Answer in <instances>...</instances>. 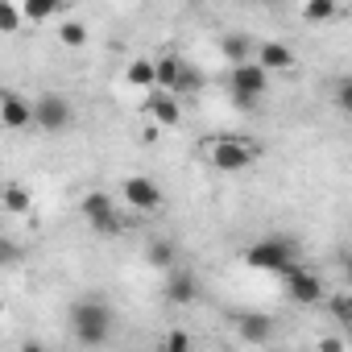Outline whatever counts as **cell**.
<instances>
[{"label":"cell","instance_id":"1","mask_svg":"<svg viewBox=\"0 0 352 352\" xmlns=\"http://www.w3.org/2000/svg\"><path fill=\"white\" fill-rule=\"evenodd\" d=\"M112 307L100 298V294H87L71 307V331L83 348H104L112 340Z\"/></svg>","mask_w":352,"mask_h":352},{"label":"cell","instance_id":"2","mask_svg":"<svg viewBox=\"0 0 352 352\" xmlns=\"http://www.w3.org/2000/svg\"><path fill=\"white\" fill-rule=\"evenodd\" d=\"M245 265L249 270H261V274H290L298 265V245L290 236L270 232V236H261V241H253L245 249Z\"/></svg>","mask_w":352,"mask_h":352},{"label":"cell","instance_id":"3","mask_svg":"<svg viewBox=\"0 0 352 352\" xmlns=\"http://www.w3.org/2000/svg\"><path fill=\"white\" fill-rule=\"evenodd\" d=\"M208 162L224 174H241L257 162V145H249L245 137H216L208 141Z\"/></svg>","mask_w":352,"mask_h":352},{"label":"cell","instance_id":"4","mask_svg":"<svg viewBox=\"0 0 352 352\" xmlns=\"http://www.w3.org/2000/svg\"><path fill=\"white\" fill-rule=\"evenodd\" d=\"M71 120H75V108H71V100L63 91H46V96L34 100V129H42V133H67Z\"/></svg>","mask_w":352,"mask_h":352},{"label":"cell","instance_id":"5","mask_svg":"<svg viewBox=\"0 0 352 352\" xmlns=\"http://www.w3.org/2000/svg\"><path fill=\"white\" fill-rule=\"evenodd\" d=\"M265 87H270V75H265L257 63H241V67L228 71V91H232V100H236L241 108H253V104L265 96Z\"/></svg>","mask_w":352,"mask_h":352},{"label":"cell","instance_id":"6","mask_svg":"<svg viewBox=\"0 0 352 352\" xmlns=\"http://www.w3.org/2000/svg\"><path fill=\"white\" fill-rule=\"evenodd\" d=\"M286 278V298L294 302V307H319L323 298H327V290H323V278L319 274H311V270H302V265H294L290 274H282Z\"/></svg>","mask_w":352,"mask_h":352},{"label":"cell","instance_id":"7","mask_svg":"<svg viewBox=\"0 0 352 352\" xmlns=\"http://www.w3.org/2000/svg\"><path fill=\"white\" fill-rule=\"evenodd\" d=\"M120 199H124L133 212L149 216V212L162 208V187H157L153 179H145V174H133V179H124V187H120Z\"/></svg>","mask_w":352,"mask_h":352},{"label":"cell","instance_id":"8","mask_svg":"<svg viewBox=\"0 0 352 352\" xmlns=\"http://www.w3.org/2000/svg\"><path fill=\"white\" fill-rule=\"evenodd\" d=\"M0 129L9 133L34 129V100H25L21 91H0Z\"/></svg>","mask_w":352,"mask_h":352},{"label":"cell","instance_id":"9","mask_svg":"<svg viewBox=\"0 0 352 352\" xmlns=\"http://www.w3.org/2000/svg\"><path fill=\"white\" fill-rule=\"evenodd\" d=\"M145 116L153 120V129H174L183 120V104L174 100L170 91H149V100H145Z\"/></svg>","mask_w":352,"mask_h":352},{"label":"cell","instance_id":"10","mask_svg":"<svg viewBox=\"0 0 352 352\" xmlns=\"http://www.w3.org/2000/svg\"><path fill=\"white\" fill-rule=\"evenodd\" d=\"M166 298H170L174 307H191V302L199 298V278H195L187 265H174L170 278H166Z\"/></svg>","mask_w":352,"mask_h":352},{"label":"cell","instance_id":"11","mask_svg":"<svg viewBox=\"0 0 352 352\" xmlns=\"http://www.w3.org/2000/svg\"><path fill=\"white\" fill-rule=\"evenodd\" d=\"M253 63L270 75V71H294V50L286 46V42H261L257 50H253Z\"/></svg>","mask_w":352,"mask_h":352},{"label":"cell","instance_id":"12","mask_svg":"<svg viewBox=\"0 0 352 352\" xmlns=\"http://www.w3.org/2000/svg\"><path fill=\"white\" fill-rule=\"evenodd\" d=\"M79 212H83V220L96 228V224H104V220H112V216H116V204H112V195H108V191H91V195L79 204Z\"/></svg>","mask_w":352,"mask_h":352},{"label":"cell","instance_id":"13","mask_svg":"<svg viewBox=\"0 0 352 352\" xmlns=\"http://www.w3.org/2000/svg\"><path fill=\"white\" fill-rule=\"evenodd\" d=\"M236 331H241L245 344H265V340L274 336V319L261 315V311H257V315H241V319H236Z\"/></svg>","mask_w":352,"mask_h":352},{"label":"cell","instance_id":"14","mask_svg":"<svg viewBox=\"0 0 352 352\" xmlns=\"http://www.w3.org/2000/svg\"><path fill=\"white\" fill-rule=\"evenodd\" d=\"M199 91H204V71H199L195 63H187V58H183V71H179V79H174L170 96L183 104V100H191V96H199Z\"/></svg>","mask_w":352,"mask_h":352},{"label":"cell","instance_id":"15","mask_svg":"<svg viewBox=\"0 0 352 352\" xmlns=\"http://www.w3.org/2000/svg\"><path fill=\"white\" fill-rule=\"evenodd\" d=\"M179 71H183V58H179V54L153 58V91H170L174 79H179Z\"/></svg>","mask_w":352,"mask_h":352},{"label":"cell","instance_id":"16","mask_svg":"<svg viewBox=\"0 0 352 352\" xmlns=\"http://www.w3.org/2000/svg\"><path fill=\"white\" fill-rule=\"evenodd\" d=\"M220 54H224L232 67L253 63V38H249V34H228V38L220 42Z\"/></svg>","mask_w":352,"mask_h":352},{"label":"cell","instance_id":"17","mask_svg":"<svg viewBox=\"0 0 352 352\" xmlns=\"http://www.w3.org/2000/svg\"><path fill=\"white\" fill-rule=\"evenodd\" d=\"M21 21H46V17H54V13H63L67 5L63 0H21Z\"/></svg>","mask_w":352,"mask_h":352},{"label":"cell","instance_id":"18","mask_svg":"<svg viewBox=\"0 0 352 352\" xmlns=\"http://www.w3.org/2000/svg\"><path fill=\"white\" fill-rule=\"evenodd\" d=\"M145 257H149V265H153V270H166V274H170V270H174V261H179V249H174L170 241H162V236H157V241H149Z\"/></svg>","mask_w":352,"mask_h":352},{"label":"cell","instance_id":"19","mask_svg":"<svg viewBox=\"0 0 352 352\" xmlns=\"http://www.w3.org/2000/svg\"><path fill=\"white\" fill-rule=\"evenodd\" d=\"M0 204H5V212L21 216V212H30V191H25L21 183H5V191H0Z\"/></svg>","mask_w":352,"mask_h":352},{"label":"cell","instance_id":"20","mask_svg":"<svg viewBox=\"0 0 352 352\" xmlns=\"http://www.w3.org/2000/svg\"><path fill=\"white\" fill-rule=\"evenodd\" d=\"M124 75H129V83H133V87H145V91H153V58H133Z\"/></svg>","mask_w":352,"mask_h":352},{"label":"cell","instance_id":"21","mask_svg":"<svg viewBox=\"0 0 352 352\" xmlns=\"http://www.w3.org/2000/svg\"><path fill=\"white\" fill-rule=\"evenodd\" d=\"M58 42L71 46V50L87 46V25H79V21H63V25H58Z\"/></svg>","mask_w":352,"mask_h":352},{"label":"cell","instance_id":"22","mask_svg":"<svg viewBox=\"0 0 352 352\" xmlns=\"http://www.w3.org/2000/svg\"><path fill=\"white\" fill-rule=\"evenodd\" d=\"M323 302L331 307V315H336V323H344V327L352 323V298H348V290H336V294H327Z\"/></svg>","mask_w":352,"mask_h":352},{"label":"cell","instance_id":"23","mask_svg":"<svg viewBox=\"0 0 352 352\" xmlns=\"http://www.w3.org/2000/svg\"><path fill=\"white\" fill-rule=\"evenodd\" d=\"M21 261H25V245L0 232V265H21Z\"/></svg>","mask_w":352,"mask_h":352},{"label":"cell","instance_id":"24","mask_svg":"<svg viewBox=\"0 0 352 352\" xmlns=\"http://www.w3.org/2000/svg\"><path fill=\"white\" fill-rule=\"evenodd\" d=\"M21 30V9L13 0H0V34H17Z\"/></svg>","mask_w":352,"mask_h":352},{"label":"cell","instance_id":"25","mask_svg":"<svg viewBox=\"0 0 352 352\" xmlns=\"http://www.w3.org/2000/svg\"><path fill=\"white\" fill-rule=\"evenodd\" d=\"M302 17H307V21H327V17H336V0H311V5L302 9Z\"/></svg>","mask_w":352,"mask_h":352},{"label":"cell","instance_id":"26","mask_svg":"<svg viewBox=\"0 0 352 352\" xmlns=\"http://www.w3.org/2000/svg\"><path fill=\"white\" fill-rule=\"evenodd\" d=\"M162 352H195V348H191V336H187V331L174 327V331L166 336V348H162Z\"/></svg>","mask_w":352,"mask_h":352},{"label":"cell","instance_id":"27","mask_svg":"<svg viewBox=\"0 0 352 352\" xmlns=\"http://www.w3.org/2000/svg\"><path fill=\"white\" fill-rule=\"evenodd\" d=\"M96 232H100V236H116V232H124V220H120V212H116L112 220H104V224H96Z\"/></svg>","mask_w":352,"mask_h":352},{"label":"cell","instance_id":"28","mask_svg":"<svg viewBox=\"0 0 352 352\" xmlns=\"http://www.w3.org/2000/svg\"><path fill=\"white\" fill-rule=\"evenodd\" d=\"M336 104H340V108H348V104H352V83H348V79H340V83H336Z\"/></svg>","mask_w":352,"mask_h":352},{"label":"cell","instance_id":"29","mask_svg":"<svg viewBox=\"0 0 352 352\" xmlns=\"http://www.w3.org/2000/svg\"><path fill=\"white\" fill-rule=\"evenodd\" d=\"M319 352H344V344L331 336V340H323V344H319Z\"/></svg>","mask_w":352,"mask_h":352},{"label":"cell","instance_id":"30","mask_svg":"<svg viewBox=\"0 0 352 352\" xmlns=\"http://www.w3.org/2000/svg\"><path fill=\"white\" fill-rule=\"evenodd\" d=\"M21 352H46V348H42V344H34V340H25V344H21Z\"/></svg>","mask_w":352,"mask_h":352},{"label":"cell","instance_id":"31","mask_svg":"<svg viewBox=\"0 0 352 352\" xmlns=\"http://www.w3.org/2000/svg\"><path fill=\"white\" fill-rule=\"evenodd\" d=\"M0 311H5V302H0Z\"/></svg>","mask_w":352,"mask_h":352},{"label":"cell","instance_id":"32","mask_svg":"<svg viewBox=\"0 0 352 352\" xmlns=\"http://www.w3.org/2000/svg\"><path fill=\"white\" fill-rule=\"evenodd\" d=\"M274 352H282V348H274Z\"/></svg>","mask_w":352,"mask_h":352}]
</instances>
